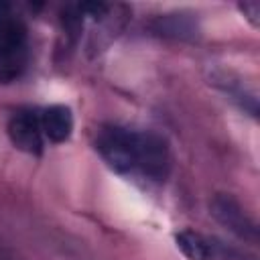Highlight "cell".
Returning <instances> with one entry per match:
<instances>
[{
  "label": "cell",
  "instance_id": "cell-1",
  "mask_svg": "<svg viewBox=\"0 0 260 260\" xmlns=\"http://www.w3.org/2000/svg\"><path fill=\"white\" fill-rule=\"evenodd\" d=\"M95 148L104 160L118 173H142L160 181L169 173L167 142L150 132H136L124 126H106L100 130Z\"/></svg>",
  "mask_w": 260,
  "mask_h": 260
},
{
  "label": "cell",
  "instance_id": "cell-2",
  "mask_svg": "<svg viewBox=\"0 0 260 260\" xmlns=\"http://www.w3.org/2000/svg\"><path fill=\"white\" fill-rule=\"evenodd\" d=\"M28 43L22 22L4 16L0 20V81H14L26 67Z\"/></svg>",
  "mask_w": 260,
  "mask_h": 260
},
{
  "label": "cell",
  "instance_id": "cell-3",
  "mask_svg": "<svg viewBox=\"0 0 260 260\" xmlns=\"http://www.w3.org/2000/svg\"><path fill=\"white\" fill-rule=\"evenodd\" d=\"M211 215L232 234L244 238V240H256V225L254 221L248 217V213L242 209V205L230 197V195H215L211 201Z\"/></svg>",
  "mask_w": 260,
  "mask_h": 260
},
{
  "label": "cell",
  "instance_id": "cell-4",
  "mask_svg": "<svg viewBox=\"0 0 260 260\" xmlns=\"http://www.w3.org/2000/svg\"><path fill=\"white\" fill-rule=\"evenodd\" d=\"M8 134L12 144L24 152L39 154L43 148L41 116H37L32 110H18L8 122Z\"/></svg>",
  "mask_w": 260,
  "mask_h": 260
},
{
  "label": "cell",
  "instance_id": "cell-5",
  "mask_svg": "<svg viewBox=\"0 0 260 260\" xmlns=\"http://www.w3.org/2000/svg\"><path fill=\"white\" fill-rule=\"evenodd\" d=\"M41 130L51 142H65L73 130V114L67 106H49L41 114Z\"/></svg>",
  "mask_w": 260,
  "mask_h": 260
},
{
  "label": "cell",
  "instance_id": "cell-6",
  "mask_svg": "<svg viewBox=\"0 0 260 260\" xmlns=\"http://www.w3.org/2000/svg\"><path fill=\"white\" fill-rule=\"evenodd\" d=\"M175 240H177V248L189 260H215L213 246L201 234L191 232V230H183V232L177 234Z\"/></svg>",
  "mask_w": 260,
  "mask_h": 260
},
{
  "label": "cell",
  "instance_id": "cell-7",
  "mask_svg": "<svg viewBox=\"0 0 260 260\" xmlns=\"http://www.w3.org/2000/svg\"><path fill=\"white\" fill-rule=\"evenodd\" d=\"M242 10H244V14H248V18L254 24L258 22V14H260V4L258 2H246V4H242Z\"/></svg>",
  "mask_w": 260,
  "mask_h": 260
},
{
  "label": "cell",
  "instance_id": "cell-8",
  "mask_svg": "<svg viewBox=\"0 0 260 260\" xmlns=\"http://www.w3.org/2000/svg\"><path fill=\"white\" fill-rule=\"evenodd\" d=\"M2 12H4V4H0V20L4 18V16H2Z\"/></svg>",
  "mask_w": 260,
  "mask_h": 260
}]
</instances>
